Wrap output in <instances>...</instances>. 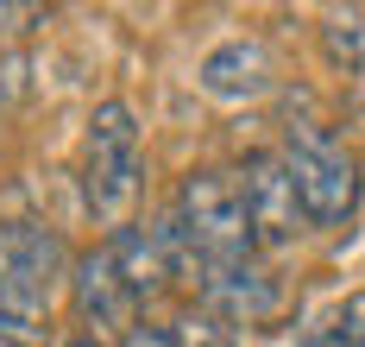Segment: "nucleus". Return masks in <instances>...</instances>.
<instances>
[{
	"label": "nucleus",
	"instance_id": "obj_1",
	"mask_svg": "<svg viewBox=\"0 0 365 347\" xmlns=\"http://www.w3.org/2000/svg\"><path fill=\"white\" fill-rule=\"evenodd\" d=\"M139 183H145V133H139V114H133V101L108 95V101L88 108V133H82V202H88V215L108 233H120L133 221Z\"/></svg>",
	"mask_w": 365,
	"mask_h": 347
},
{
	"label": "nucleus",
	"instance_id": "obj_2",
	"mask_svg": "<svg viewBox=\"0 0 365 347\" xmlns=\"http://www.w3.org/2000/svg\"><path fill=\"white\" fill-rule=\"evenodd\" d=\"M277 152H284V171H290V183H296L302 221L315 233H334L359 215V196H365L359 152L334 133L328 120H290Z\"/></svg>",
	"mask_w": 365,
	"mask_h": 347
},
{
	"label": "nucleus",
	"instance_id": "obj_3",
	"mask_svg": "<svg viewBox=\"0 0 365 347\" xmlns=\"http://www.w3.org/2000/svg\"><path fill=\"white\" fill-rule=\"evenodd\" d=\"M170 215H177L182 240L195 246L202 266H233V259H252V228H246V208L233 177L220 171H189L170 196Z\"/></svg>",
	"mask_w": 365,
	"mask_h": 347
},
{
	"label": "nucleus",
	"instance_id": "obj_4",
	"mask_svg": "<svg viewBox=\"0 0 365 347\" xmlns=\"http://www.w3.org/2000/svg\"><path fill=\"white\" fill-rule=\"evenodd\" d=\"M70 246L44 221H0V309L44 316L51 291L70 284Z\"/></svg>",
	"mask_w": 365,
	"mask_h": 347
},
{
	"label": "nucleus",
	"instance_id": "obj_5",
	"mask_svg": "<svg viewBox=\"0 0 365 347\" xmlns=\"http://www.w3.org/2000/svg\"><path fill=\"white\" fill-rule=\"evenodd\" d=\"M233 190H240L246 228H252V253H284V246H296V233H309L284 152H246L233 164Z\"/></svg>",
	"mask_w": 365,
	"mask_h": 347
},
{
	"label": "nucleus",
	"instance_id": "obj_6",
	"mask_svg": "<svg viewBox=\"0 0 365 347\" xmlns=\"http://www.w3.org/2000/svg\"><path fill=\"white\" fill-rule=\"evenodd\" d=\"M70 309H76V322H82V335H133L139 328V303L126 297V284H120V266H113V253H108V240L95 246V253H82L70 266Z\"/></svg>",
	"mask_w": 365,
	"mask_h": 347
},
{
	"label": "nucleus",
	"instance_id": "obj_7",
	"mask_svg": "<svg viewBox=\"0 0 365 347\" xmlns=\"http://www.w3.org/2000/svg\"><path fill=\"white\" fill-rule=\"evenodd\" d=\"M195 89L220 101V108H252L277 89V64H271V44L264 39H227L215 51H202L195 64Z\"/></svg>",
	"mask_w": 365,
	"mask_h": 347
},
{
	"label": "nucleus",
	"instance_id": "obj_8",
	"mask_svg": "<svg viewBox=\"0 0 365 347\" xmlns=\"http://www.w3.org/2000/svg\"><path fill=\"white\" fill-rule=\"evenodd\" d=\"M195 291H202V303L215 309L220 322H233V328H258V322H271V316L284 309V284H277L271 271L258 266V259L202 266Z\"/></svg>",
	"mask_w": 365,
	"mask_h": 347
},
{
	"label": "nucleus",
	"instance_id": "obj_9",
	"mask_svg": "<svg viewBox=\"0 0 365 347\" xmlns=\"http://www.w3.org/2000/svg\"><path fill=\"white\" fill-rule=\"evenodd\" d=\"M108 253H113V266H120L126 297H133L139 309H151L170 284H177V266H170V253L158 246L151 221H126L120 233H108Z\"/></svg>",
	"mask_w": 365,
	"mask_h": 347
},
{
	"label": "nucleus",
	"instance_id": "obj_10",
	"mask_svg": "<svg viewBox=\"0 0 365 347\" xmlns=\"http://www.w3.org/2000/svg\"><path fill=\"white\" fill-rule=\"evenodd\" d=\"M322 51L340 76H365V13L359 6H334L322 13Z\"/></svg>",
	"mask_w": 365,
	"mask_h": 347
},
{
	"label": "nucleus",
	"instance_id": "obj_11",
	"mask_svg": "<svg viewBox=\"0 0 365 347\" xmlns=\"http://www.w3.org/2000/svg\"><path fill=\"white\" fill-rule=\"evenodd\" d=\"M170 347H240V328L220 322L208 303H195V309H182L177 322H170Z\"/></svg>",
	"mask_w": 365,
	"mask_h": 347
},
{
	"label": "nucleus",
	"instance_id": "obj_12",
	"mask_svg": "<svg viewBox=\"0 0 365 347\" xmlns=\"http://www.w3.org/2000/svg\"><path fill=\"white\" fill-rule=\"evenodd\" d=\"M328 335L334 347H365V291H346L328 316Z\"/></svg>",
	"mask_w": 365,
	"mask_h": 347
},
{
	"label": "nucleus",
	"instance_id": "obj_13",
	"mask_svg": "<svg viewBox=\"0 0 365 347\" xmlns=\"http://www.w3.org/2000/svg\"><path fill=\"white\" fill-rule=\"evenodd\" d=\"M51 341V322L32 309H0V347H44Z\"/></svg>",
	"mask_w": 365,
	"mask_h": 347
},
{
	"label": "nucleus",
	"instance_id": "obj_14",
	"mask_svg": "<svg viewBox=\"0 0 365 347\" xmlns=\"http://www.w3.org/2000/svg\"><path fill=\"white\" fill-rule=\"evenodd\" d=\"M302 347H334V335H328V322H309V335H302Z\"/></svg>",
	"mask_w": 365,
	"mask_h": 347
},
{
	"label": "nucleus",
	"instance_id": "obj_15",
	"mask_svg": "<svg viewBox=\"0 0 365 347\" xmlns=\"http://www.w3.org/2000/svg\"><path fill=\"white\" fill-rule=\"evenodd\" d=\"M70 347H108L101 335H70Z\"/></svg>",
	"mask_w": 365,
	"mask_h": 347
},
{
	"label": "nucleus",
	"instance_id": "obj_16",
	"mask_svg": "<svg viewBox=\"0 0 365 347\" xmlns=\"http://www.w3.org/2000/svg\"><path fill=\"white\" fill-rule=\"evenodd\" d=\"M0 101H6V89H0Z\"/></svg>",
	"mask_w": 365,
	"mask_h": 347
}]
</instances>
